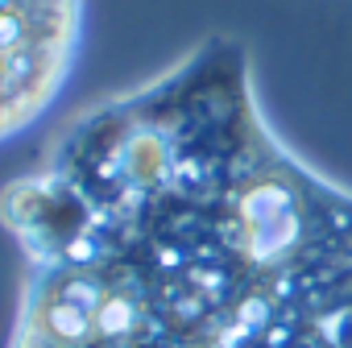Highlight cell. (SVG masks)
Wrapping results in <instances>:
<instances>
[{
  "instance_id": "6da1fadb",
  "label": "cell",
  "mask_w": 352,
  "mask_h": 348,
  "mask_svg": "<svg viewBox=\"0 0 352 348\" xmlns=\"http://www.w3.org/2000/svg\"><path fill=\"white\" fill-rule=\"evenodd\" d=\"M0 224L9 348H352V187L282 141L228 34L71 116Z\"/></svg>"
},
{
  "instance_id": "7a4b0ae2",
  "label": "cell",
  "mask_w": 352,
  "mask_h": 348,
  "mask_svg": "<svg viewBox=\"0 0 352 348\" xmlns=\"http://www.w3.org/2000/svg\"><path fill=\"white\" fill-rule=\"evenodd\" d=\"M87 0H0V145L30 133L67 91Z\"/></svg>"
}]
</instances>
